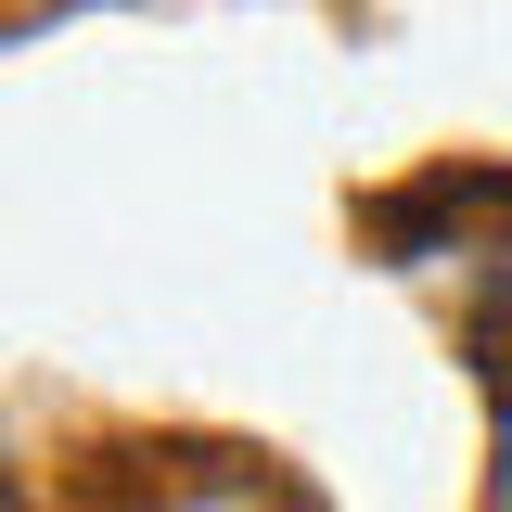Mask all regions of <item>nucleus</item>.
<instances>
[{"label":"nucleus","mask_w":512,"mask_h":512,"mask_svg":"<svg viewBox=\"0 0 512 512\" xmlns=\"http://www.w3.org/2000/svg\"><path fill=\"white\" fill-rule=\"evenodd\" d=\"M154 512H269V487H244V474H180Z\"/></svg>","instance_id":"obj_1"},{"label":"nucleus","mask_w":512,"mask_h":512,"mask_svg":"<svg viewBox=\"0 0 512 512\" xmlns=\"http://www.w3.org/2000/svg\"><path fill=\"white\" fill-rule=\"evenodd\" d=\"M487 512H512V359H500V500Z\"/></svg>","instance_id":"obj_2"}]
</instances>
